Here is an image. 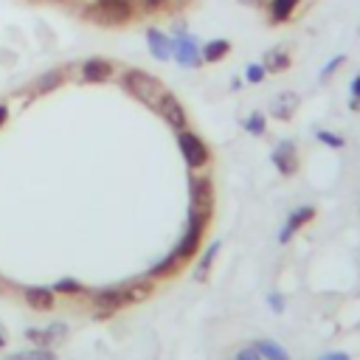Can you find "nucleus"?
<instances>
[{"instance_id": "nucleus-27", "label": "nucleus", "mask_w": 360, "mask_h": 360, "mask_svg": "<svg viewBox=\"0 0 360 360\" xmlns=\"http://www.w3.org/2000/svg\"><path fill=\"white\" fill-rule=\"evenodd\" d=\"M265 74H267V70H265V65H248V70H245V79L251 82V85H259L262 79H265Z\"/></svg>"}, {"instance_id": "nucleus-5", "label": "nucleus", "mask_w": 360, "mask_h": 360, "mask_svg": "<svg viewBox=\"0 0 360 360\" xmlns=\"http://www.w3.org/2000/svg\"><path fill=\"white\" fill-rule=\"evenodd\" d=\"M270 161L273 166L284 175V178H290L299 172V152H296V143L293 141H281L279 147L270 152Z\"/></svg>"}, {"instance_id": "nucleus-31", "label": "nucleus", "mask_w": 360, "mask_h": 360, "mask_svg": "<svg viewBox=\"0 0 360 360\" xmlns=\"http://www.w3.org/2000/svg\"><path fill=\"white\" fill-rule=\"evenodd\" d=\"M267 304H270V310H273L276 315H281V313H284V299H281L279 293H270V296H267Z\"/></svg>"}, {"instance_id": "nucleus-22", "label": "nucleus", "mask_w": 360, "mask_h": 360, "mask_svg": "<svg viewBox=\"0 0 360 360\" xmlns=\"http://www.w3.org/2000/svg\"><path fill=\"white\" fill-rule=\"evenodd\" d=\"M256 349H259V354L265 357V360H290V354H287L279 343H273V341H267V338H262L259 343H256Z\"/></svg>"}, {"instance_id": "nucleus-6", "label": "nucleus", "mask_w": 360, "mask_h": 360, "mask_svg": "<svg viewBox=\"0 0 360 360\" xmlns=\"http://www.w3.org/2000/svg\"><path fill=\"white\" fill-rule=\"evenodd\" d=\"M93 302H96L99 318H107V315H113L116 310H121V307L130 304V302H127V287H107V290H99V293L93 296Z\"/></svg>"}, {"instance_id": "nucleus-34", "label": "nucleus", "mask_w": 360, "mask_h": 360, "mask_svg": "<svg viewBox=\"0 0 360 360\" xmlns=\"http://www.w3.org/2000/svg\"><path fill=\"white\" fill-rule=\"evenodd\" d=\"M6 118H9V107H6V104H0V127L6 124Z\"/></svg>"}, {"instance_id": "nucleus-18", "label": "nucleus", "mask_w": 360, "mask_h": 360, "mask_svg": "<svg viewBox=\"0 0 360 360\" xmlns=\"http://www.w3.org/2000/svg\"><path fill=\"white\" fill-rule=\"evenodd\" d=\"M296 6H299V0H270V6H267L270 20H273V23H284V20H290V17H293V12H296Z\"/></svg>"}, {"instance_id": "nucleus-33", "label": "nucleus", "mask_w": 360, "mask_h": 360, "mask_svg": "<svg viewBox=\"0 0 360 360\" xmlns=\"http://www.w3.org/2000/svg\"><path fill=\"white\" fill-rule=\"evenodd\" d=\"M318 360H352L346 352H327V354H321Z\"/></svg>"}, {"instance_id": "nucleus-10", "label": "nucleus", "mask_w": 360, "mask_h": 360, "mask_svg": "<svg viewBox=\"0 0 360 360\" xmlns=\"http://www.w3.org/2000/svg\"><path fill=\"white\" fill-rule=\"evenodd\" d=\"M113 77V62L102 56H91L82 65V82H107Z\"/></svg>"}, {"instance_id": "nucleus-12", "label": "nucleus", "mask_w": 360, "mask_h": 360, "mask_svg": "<svg viewBox=\"0 0 360 360\" xmlns=\"http://www.w3.org/2000/svg\"><path fill=\"white\" fill-rule=\"evenodd\" d=\"M296 110H299V96L296 93H279L270 102V116L279 118V121H290Z\"/></svg>"}, {"instance_id": "nucleus-15", "label": "nucleus", "mask_w": 360, "mask_h": 360, "mask_svg": "<svg viewBox=\"0 0 360 360\" xmlns=\"http://www.w3.org/2000/svg\"><path fill=\"white\" fill-rule=\"evenodd\" d=\"M124 287H127V302H130V304L147 302V299L155 293V284H152L150 279H135V281H130V284H124Z\"/></svg>"}, {"instance_id": "nucleus-20", "label": "nucleus", "mask_w": 360, "mask_h": 360, "mask_svg": "<svg viewBox=\"0 0 360 360\" xmlns=\"http://www.w3.org/2000/svg\"><path fill=\"white\" fill-rule=\"evenodd\" d=\"M180 265H183V262H180L175 253H166L161 262H155V265L150 267V276H152V279H166V276H175V273L180 270Z\"/></svg>"}, {"instance_id": "nucleus-37", "label": "nucleus", "mask_w": 360, "mask_h": 360, "mask_svg": "<svg viewBox=\"0 0 360 360\" xmlns=\"http://www.w3.org/2000/svg\"><path fill=\"white\" fill-rule=\"evenodd\" d=\"M228 360H240V357H237V354H234V357H228Z\"/></svg>"}, {"instance_id": "nucleus-8", "label": "nucleus", "mask_w": 360, "mask_h": 360, "mask_svg": "<svg viewBox=\"0 0 360 360\" xmlns=\"http://www.w3.org/2000/svg\"><path fill=\"white\" fill-rule=\"evenodd\" d=\"M313 217H315V208H313V205H299V208H293L290 217H287V223H284V228H281V234H279V242H281V245L290 242V240L296 237V231H302Z\"/></svg>"}, {"instance_id": "nucleus-24", "label": "nucleus", "mask_w": 360, "mask_h": 360, "mask_svg": "<svg viewBox=\"0 0 360 360\" xmlns=\"http://www.w3.org/2000/svg\"><path fill=\"white\" fill-rule=\"evenodd\" d=\"M245 130H248L251 135H265V130H267L265 116H262V113H251V116L245 118Z\"/></svg>"}, {"instance_id": "nucleus-17", "label": "nucleus", "mask_w": 360, "mask_h": 360, "mask_svg": "<svg viewBox=\"0 0 360 360\" xmlns=\"http://www.w3.org/2000/svg\"><path fill=\"white\" fill-rule=\"evenodd\" d=\"M228 51H231V42H228V40H208V42L200 48L203 62H220V59L228 56Z\"/></svg>"}, {"instance_id": "nucleus-14", "label": "nucleus", "mask_w": 360, "mask_h": 360, "mask_svg": "<svg viewBox=\"0 0 360 360\" xmlns=\"http://www.w3.org/2000/svg\"><path fill=\"white\" fill-rule=\"evenodd\" d=\"M26 302H29V307L31 310H51L54 307V302H56V293L51 290V287H29L26 290Z\"/></svg>"}, {"instance_id": "nucleus-13", "label": "nucleus", "mask_w": 360, "mask_h": 360, "mask_svg": "<svg viewBox=\"0 0 360 360\" xmlns=\"http://www.w3.org/2000/svg\"><path fill=\"white\" fill-rule=\"evenodd\" d=\"M147 45H150V51H152V56H155V59H161V62L172 59V40H169L164 31H158V29H147Z\"/></svg>"}, {"instance_id": "nucleus-2", "label": "nucleus", "mask_w": 360, "mask_h": 360, "mask_svg": "<svg viewBox=\"0 0 360 360\" xmlns=\"http://www.w3.org/2000/svg\"><path fill=\"white\" fill-rule=\"evenodd\" d=\"M189 194H191V211H189V223L208 228L211 214H214V183L205 175H197L189 180Z\"/></svg>"}, {"instance_id": "nucleus-28", "label": "nucleus", "mask_w": 360, "mask_h": 360, "mask_svg": "<svg viewBox=\"0 0 360 360\" xmlns=\"http://www.w3.org/2000/svg\"><path fill=\"white\" fill-rule=\"evenodd\" d=\"M343 62H346V56H343V54H341V56H335L332 62H327V65H324V70H321V82H327V79L335 74V70H338Z\"/></svg>"}, {"instance_id": "nucleus-30", "label": "nucleus", "mask_w": 360, "mask_h": 360, "mask_svg": "<svg viewBox=\"0 0 360 360\" xmlns=\"http://www.w3.org/2000/svg\"><path fill=\"white\" fill-rule=\"evenodd\" d=\"M352 110H360V74L352 79V102H349Z\"/></svg>"}, {"instance_id": "nucleus-3", "label": "nucleus", "mask_w": 360, "mask_h": 360, "mask_svg": "<svg viewBox=\"0 0 360 360\" xmlns=\"http://www.w3.org/2000/svg\"><path fill=\"white\" fill-rule=\"evenodd\" d=\"M132 17V3L130 0H99V3L85 9V20L96 26H121Z\"/></svg>"}, {"instance_id": "nucleus-21", "label": "nucleus", "mask_w": 360, "mask_h": 360, "mask_svg": "<svg viewBox=\"0 0 360 360\" xmlns=\"http://www.w3.org/2000/svg\"><path fill=\"white\" fill-rule=\"evenodd\" d=\"M217 253H220V242H214V245H208L205 248V253L200 256V265H197V273H194V279L197 281H205L208 279V270H211V262L217 259Z\"/></svg>"}, {"instance_id": "nucleus-7", "label": "nucleus", "mask_w": 360, "mask_h": 360, "mask_svg": "<svg viewBox=\"0 0 360 360\" xmlns=\"http://www.w3.org/2000/svg\"><path fill=\"white\" fill-rule=\"evenodd\" d=\"M172 56L183 65V68H197L203 62V54H200V45L189 37V34H178V40H172Z\"/></svg>"}, {"instance_id": "nucleus-11", "label": "nucleus", "mask_w": 360, "mask_h": 360, "mask_svg": "<svg viewBox=\"0 0 360 360\" xmlns=\"http://www.w3.org/2000/svg\"><path fill=\"white\" fill-rule=\"evenodd\" d=\"M158 113L164 116V121H166L169 127H175V130H183V127H186V110L180 107V102H178L172 93H166V96L161 99Z\"/></svg>"}, {"instance_id": "nucleus-1", "label": "nucleus", "mask_w": 360, "mask_h": 360, "mask_svg": "<svg viewBox=\"0 0 360 360\" xmlns=\"http://www.w3.org/2000/svg\"><path fill=\"white\" fill-rule=\"evenodd\" d=\"M121 85H124V91H127L130 96H135V99L143 102V104H150L152 110H158L161 99L169 93V91L161 85V79L143 74V70H127V74L121 77Z\"/></svg>"}, {"instance_id": "nucleus-35", "label": "nucleus", "mask_w": 360, "mask_h": 360, "mask_svg": "<svg viewBox=\"0 0 360 360\" xmlns=\"http://www.w3.org/2000/svg\"><path fill=\"white\" fill-rule=\"evenodd\" d=\"M240 3H248V6H259V0H240Z\"/></svg>"}, {"instance_id": "nucleus-19", "label": "nucleus", "mask_w": 360, "mask_h": 360, "mask_svg": "<svg viewBox=\"0 0 360 360\" xmlns=\"http://www.w3.org/2000/svg\"><path fill=\"white\" fill-rule=\"evenodd\" d=\"M262 65H265V70H267V74H281V70H287V68H290V56H287L281 48H270V51L265 54Z\"/></svg>"}, {"instance_id": "nucleus-4", "label": "nucleus", "mask_w": 360, "mask_h": 360, "mask_svg": "<svg viewBox=\"0 0 360 360\" xmlns=\"http://www.w3.org/2000/svg\"><path fill=\"white\" fill-rule=\"evenodd\" d=\"M178 147H180L183 161H186L191 169H200V166L208 164V147L203 143L200 135H194V132H189V130H180V135H178Z\"/></svg>"}, {"instance_id": "nucleus-36", "label": "nucleus", "mask_w": 360, "mask_h": 360, "mask_svg": "<svg viewBox=\"0 0 360 360\" xmlns=\"http://www.w3.org/2000/svg\"><path fill=\"white\" fill-rule=\"evenodd\" d=\"M6 346V338H3V332H0V349H3Z\"/></svg>"}, {"instance_id": "nucleus-16", "label": "nucleus", "mask_w": 360, "mask_h": 360, "mask_svg": "<svg viewBox=\"0 0 360 360\" xmlns=\"http://www.w3.org/2000/svg\"><path fill=\"white\" fill-rule=\"evenodd\" d=\"M62 82H65V74H62V70H48V74H42L40 79L31 82V93H37V96L51 93V91H56Z\"/></svg>"}, {"instance_id": "nucleus-29", "label": "nucleus", "mask_w": 360, "mask_h": 360, "mask_svg": "<svg viewBox=\"0 0 360 360\" xmlns=\"http://www.w3.org/2000/svg\"><path fill=\"white\" fill-rule=\"evenodd\" d=\"M26 338L37 346H48V338H45V329H26Z\"/></svg>"}, {"instance_id": "nucleus-9", "label": "nucleus", "mask_w": 360, "mask_h": 360, "mask_svg": "<svg viewBox=\"0 0 360 360\" xmlns=\"http://www.w3.org/2000/svg\"><path fill=\"white\" fill-rule=\"evenodd\" d=\"M203 231H205V228H200V226L189 223V226H186V231H183V237L178 240V245H175V251H172V253H175L180 262H189V259H194V253L200 251Z\"/></svg>"}, {"instance_id": "nucleus-25", "label": "nucleus", "mask_w": 360, "mask_h": 360, "mask_svg": "<svg viewBox=\"0 0 360 360\" xmlns=\"http://www.w3.org/2000/svg\"><path fill=\"white\" fill-rule=\"evenodd\" d=\"M12 360H56V357H54V352H51V349L37 346L34 352H20V354H15Z\"/></svg>"}, {"instance_id": "nucleus-26", "label": "nucleus", "mask_w": 360, "mask_h": 360, "mask_svg": "<svg viewBox=\"0 0 360 360\" xmlns=\"http://www.w3.org/2000/svg\"><path fill=\"white\" fill-rule=\"evenodd\" d=\"M315 135H318V141H321V143H327V147H332V150H341L343 143H346L338 132H329V130H318Z\"/></svg>"}, {"instance_id": "nucleus-23", "label": "nucleus", "mask_w": 360, "mask_h": 360, "mask_svg": "<svg viewBox=\"0 0 360 360\" xmlns=\"http://www.w3.org/2000/svg\"><path fill=\"white\" fill-rule=\"evenodd\" d=\"M54 293H62V296H79V293H85V287L77 281V279H59L54 287H51Z\"/></svg>"}, {"instance_id": "nucleus-32", "label": "nucleus", "mask_w": 360, "mask_h": 360, "mask_svg": "<svg viewBox=\"0 0 360 360\" xmlns=\"http://www.w3.org/2000/svg\"><path fill=\"white\" fill-rule=\"evenodd\" d=\"M240 360H265L262 354H259V349L256 346H245V349H240V354H237Z\"/></svg>"}]
</instances>
